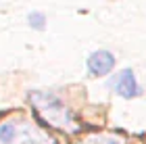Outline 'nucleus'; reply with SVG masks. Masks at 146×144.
<instances>
[{
	"label": "nucleus",
	"mask_w": 146,
	"mask_h": 144,
	"mask_svg": "<svg viewBox=\"0 0 146 144\" xmlns=\"http://www.w3.org/2000/svg\"><path fill=\"white\" fill-rule=\"evenodd\" d=\"M31 104L36 107L40 115H44V119L52 123L54 127L61 129H75V119H73L71 111L63 104V100L52 92H31L29 94Z\"/></svg>",
	"instance_id": "obj_1"
},
{
	"label": "nucleus",
	"mask_w": 146,
	"mask_h": 144,
	"mask_svg": "<svg viewBox=\"0 0 146 144\" xmlns=\"http://www.w3.org/2000/svg\"><path fill=\"white\" fill-rule=\"evenodd\" d=\"M111 88L121 96V98H136L138 94L142 92L140 86L136 82V75L131 69H123L111 80Z\"/></svg>",
	"instance_id": "obj_2"
},
{
	"label": "nucleus",
	"mask_w": 146,
	"mask_h": 144,
	"mask_svg": "<svg viewBox=\"0 0 146 144\" xmlns=\"http://www.w3.org/2000/svg\"><path fill=\"white\" fill-rule=\"evenodd\" d=\"M86 65H88L90 75H94V77L107 75V73H111V71L115 69V54L109 52V50H94L88 56Z\"/></svg>",
	"instance_id": "obj_3"
},
{
	"label": "nucleus",
	"mask_w": 146,
	"mask_h": 144,
	"mask_svg": "<svg viewBox=\"0 0 146 144\" xmlns=\"http://www.w3.org/2000/svg\"><path fill=\"white\" fill-rule=\"evenodd\" d=\"M79 144H125L123 138L119 136H111V134H94V136H88L84 142Z\"/></svg>",
	"instance_id": "obj_4"
},
{
	"label": "nucleus",
	"mask_w": 146,
	"mask_h": 144,
	"mask_svg": "<svg viewBox=\"0 0 146 144\" xmlns=\"http://www.w3.org/2000/svg\"><path fill=\"white\" fill-rule=\"evenodd\" d=\"M17 136V127L13 123H2L0 125V142L2 144H11Z\"/></svg>",
	"instance_id": "obj_5"
},
{
	"label": "nucleus",
	"mask_w": 146,
	"mask_h": 144,
	"mask_svg": "<svg viewBox=\"0 0 146 144\" xmlns=\"http://www.w3.org/2000/svg\"><path fill=\"white\" fill-rule=\"evenodd\" d=\"M27 21H29V25L34 29H38V31H42L44 27H46V17H44V13H29L27 15Z\"/></svg>",
	"instance_id": "obj_6"
}]
</instances>
